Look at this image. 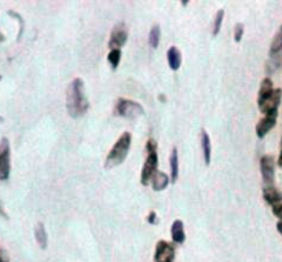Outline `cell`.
<instances>
[{"label":"cell","instance_id":"7a4b0ae2","mask_svg":"<svg viewBox=\"0 0 282 262\" xmlns=\"http://www.w3.org/2000/svg\"><path fill=\"white\" fill-rule=\"evenodd\" d=\"M131 133L124 131L120 136V138L116 141V144L113 145V148H111V151L109 152L107 157H106V170H111L113 167L120 166L121 163L126 160L127 155H128V152H130V148H131Z\"/></svg>","mask_w":282,"mask_h":262},{"label":"cell","instance_id":"d6a6232c","mask_svg":"<svg viewBox=\"0 0 282 262\" xmlns=\"http://www.w3.org/2000/svg\"><path fill=\"white\" fill-rule=\"evenodd\" d=\"M281 145H282V141H281Z\"/></svg>","mask_w":282,"mask_h":262},{"label":"cell","instance_id":"d4e9b609","mask_svg":"<svg viewBox=\"0 0 282 262\" xmlns=\"http://www.w3.org/2000/svg\"><path fill=\"white\" fill-rule=\"evenodd\" d=\"M272 212L277 218H279L282 222V203H278L275 206H272Z\"/></svg>","mask_w":282,"mask_h":262},{"label":"cell","instance_id":"9a60e30c","mask_svg":"<svg viewBox=\"0 0 282 262\" xmlns=\"http://www.w3.org/2000/svg\"><path fill=\"white\" fill-rule=\"evenodd\" d=\"M201 146H202V153H204V161L205 164L209 166L211 163V138H209V134L207 133V130H201Z\"/></svg>","mask_w":282,"mask_h":262},{"label":"cell","instance_id":"7c38bea8","mask_svg":"<svg viewBox=\"0 0 282 262\" xmlns=\"http://www.w3.org/2000/svg\"><path fill=\"white\" fill-rule=\"evenodd\" d=\"M171 236H172V240L177 243V244H182V243H185L186 235H185V227H183V222H182L181 220H175V221L172 222Z\"/></svg>","mask_w":282,"mask_h":262},{"label":"cell","instance_id":"f1b7e54d","mask_svg":"<svg viewBox=\"0 0 282 262\" xmlns=\"http://www.w3.org/2000/svg\"><path fill=\"white\" fill-rule=\"evenodd\" d=\"M277 229H278V232H279L282 235V222L281 221H279L277 224Z\"/></svg>","mask_w":282,"mask_h":262},{"label":"cell","instance_id":"2e32d148","mask_svg":"<svg viewBox=\"0 0 282 262\" xmlns=\"http://www.w3.org/2000/svg\"><path fill=\"white\" fill-rule=\"evenodd\" d=\"M35 237L37 244L40 246V248L45 250L47 248V244H48V237H47V231H45L44 225L39 222L35 227Z\"/></svg>","mask_w":282,"mask_h":262},{"label":"cell","instance_id":"8fae6325","mask_svg":"<svg viewBox=\"0 0 282 262\" xmlns=\"http://www.w3.org/2000/svg\"><path fill=\"white\" fill-rule=\"evenodd\" d=\"M166 58H168V65L172 71H178L182 65V54L178 47L172 46L166 53Z\"/></svg>","mask_w":282,"mask_h":262},{"label":"cell","instance_id":"44dd1931","mask_svg":"<svg viewBox=\"0 0 282 262\" xmlns=\"http://www.w3.org/2000/svg\"><path fill=\"white\" fill-rule=\"evenodd\" d=\"M121 60V50H110L107 54V61L113 69H117V66L120 64Z\"/></svg>","mask_w":282,"mask_h":262},{"label":"cell","instance_id":"603a6c76","mask_svg":"<svg viewBox=\"0 0 282 262\" xmlns=\"http://www.w3.org/2000/svg\"><path fill=\"white\" fill-rule=\"evenodd\" d=\"M242 36H244V25L238 22L237 25L234 26V40L240 43L242 39Z\"/></svg>","mask_w":282,"mask_h":262},{"label":"cell","instance_id":"30bf717a","mask_svg":"<svg viewBox=\"0 0 282 262\" xmlns=\"http://www.w3.org/2000/svg\"><path fill=\"white\" fill-rule=\"evenodd\" d=\"M277 116L278 113H274V115H266L259 120V123L256 124V136L259 138H263V137L267 134L268 131L271 130L272 127L275 126L277 123Z\"/></svg>","mask_w":282,"mask_h":262},{"label":"cell","instance_id":"484cf974","mask_svg":"<svg viewBox=\"0 0 282 262\" xmlns=\"http://www.w3.org/2000/svg\"><path fill=\"white\" fill-rule=\"evenodd\" d=\"M147 222L149 224H151V225H154V224H157V214L154 211L150 212L149 215H147Z\"/></svg>","mask_w":282,"mask_h":262},{"label":"cell","instance_id":"e0dca14e","mask_svg":"<svg viewBox=\"0 0 282 262\" xmlns=\"http://www.w3.org/2000/svg\"><path fill=\"white\" fill-rule=\"evenodd\" d=\"M170 166H171V182L178 181V177H179V159H178V149L174 148L171 152V156H170Z\"/></svg>","mask_w":282,"mask_h":262},{"label":"cell","instance_id":"ffe728a7","mask_svg":"<svg viewBox=\"0 0 282 262\" xmlns=\"http://www.w3.org/2000/svg\"><path fill=\"white\" fill-rule=\"evenodd\" d=\"M282 50V26L278 29V32L274 36V39L271 41V46H270V54H277Z\"/></svg>","mask_w":282,"mask_h":262},{"label":"cell","instance_id":"9c48e42d","mask_svg":"<svg viewBox=\"0 0 282 262\" xmlns=\"http://www.w3.org/2000/svg\"><path fill=\"white\" fill-rule=\"evenodd\" d=\"M260 171H262L263 181L267 184V187H272V182L275 178V163L271 156H262L260 159Z\"/></svg>","mask_w":282,"mask_h":262},{"label":"cell","instance_id":"6da1fadb","mask_svg":"<svg viewBox=\"0 0 282 262\" xmlns=\"http://www.w3.org/2000/svg\"><path fill=\"white\" fill-rule=\"evenodd\" d=\"M90 108L88 100L84 94V83L80 77H76L71 81L66 90V109L72 117L83 116Z\"/></svg>","mask_w":282,"mask_h":262},{"label":"cell","instance_id":"3957f363","mask_svg":"<svg viewBox=\"0 0 282 262\" xmlns=\"http://www.w3.org/2000/svg\"><path fill=\"white\" fill-rule=\"evenodd\" d=\"M158 155H157V142L150 138L146 142V160L145 164L142 167L141 172V182L142 185H147L151 181L153 176L156 174L158 170Z\"/></svg>","mask_w":282,"mask_h":262},{"label":"cell","instance_id":"4316f807","mask_svg":"<svg viewBox=\"0 0 282 262\" xmlns=\"http://www.w3.org/2000/svg\"><path fill=\"white\" fill-rule=\"evenodd\" d=\"M0 217H3V218H9V215L6 214V210H5V207H3V203H2V200H0Z\"/></svg>","mask_w":282,"mask_h":262},{"label":"cell","instance_id":"1f68e13d","mask_svg":"<svg viewBox=\"0 0 282 262\" xmlns=\"http://www.w3.org/2000/svg\"><path fill=\"white\" fill-rule=\"evenodd\" d=\"M0 80H2V75H0Z\"/></svg>","mask_w":282,"mask_h":262},{"label":"cell","instance_id":"4fadbf2b","mask_svg":"<svg viewBox=\"0 0 282 262\" xmlns=\"http://www.w3.org/2000/svg\"><path fill=\"white\" fill-rule=\"evenodd\" d=\"M263 199H264L268 204L275 206V204L282 202V193L278 191L277 188L266 187L264 188V191H263Z\"/></svg>","mask_w":282,"mask_h":262},{"label":"cell","instance_id":"52a82bcc","mask_svg":"<svg viewBox=\"0 0 282 262\" xmlns=\"http://www.w3.org/2000/svg\"><path fill=\"white\" fill-rule=\"evenodd\" d=\"M127 39H128V29H127V25L124 22H120V24H117V25L113 28V30H111L109 47H110L111 50H120L121 47L127 43Z\"/></svg>","mask_w":282,"mask_h":262},{"label":"cell","instance_id":"7402d4cb","mask_svg":"<svg viewBox=\"0 0 282 262\" xmlns=\"http://www.w3.org/2000/svg\"><path fill=\"white\" fill-rule=\"evenodd\" d=\"M223 18H224V10H219L216 17H215V21H213V29H212V35L213 36L219 35L220 28H222Z\"/></svg>","mask_w":282,"mask_h":262},{"label":"cell","instance_id":"f546056e","mask_svg":"<svg viewBox=\"0 0 282 262\" xmlns=\"http://www.w3.org/2000/svg\"><path fill=\"white\" fill-rule=\"evenodd\" d=\"M5 35H3V33H2V32H0V43H3V41H5Z\"/></svg>","mask_w":282,"mask_h":262},{"label":"cell","instance_id":"5b68a950","mask_svg":"<svg viewBox=\"0 0 282 262\" xmlns=\"http://www.w3.org/2000/svg\"><path fill=\"white\" fill-rule=\"evenodd\" d=\"M10 141L6 137H3L0 140V181H7L10 177Z\"/></svg>","mask_w":282,"mask_h":262},{"label":"cell","instance_id":"cb8c5ba5","mask_svg":"<svg viewBox=\"0 0 282 262\" xmlns=\"http://www.w3.org/2000/svg\"><path fill=\"white\" fill-rule=\"evenodd\" d=\"M9 14L11 15V17H14V18H17V20L20 21V33H18V40L21 39V36H22V32H24V25H25V22H24V20L21 18L20 15L17 14V13H14V11H9Z\"/></svg>","mask_w":282,"mask_h":262},{"label":"cell","instance_id":"ba28073f","mask_svg":"<svg viewBox=\"0 0 282 262\" xmlns=\"http://www.w3.org/2000/svg\"><path fill=\"white\" fill-rule=\"evenodd\" d=\"M174 258H175V247L171 243L165 240L157 242L154 262H174Z\"/></svg>","mask_w":282,"mask_h":262},{"label":"cell","instance_id":"d6986e66","mask_svg":"<svg viewBox=\"0 0 282 262\" xmlns=\"http://www.w3.org/2000/svg\"><path fill=\"white\" fill-rule=\"evenodd\" d=\"M160 36H161L160 26L158 25L151 26L150 32H149V45H150L151 49H157V47H158V43H160Z\"/></svg>","mask_w":282,"mask_h":262},{"label":"cell","instance_id":"5bb4252c","mask_svg":"<svg viewBox=\"0 0 282 262\" xmlns=\"http://www.w3.org/2000/svg\"><path fill=\"white\" fill-rule=\"evenodd\" d=\"M168 184H170V178L166 176L165 172H161V171H157L153 178H151V187L156 192H160L162 189H165L168 187Z\"/></svg>","mask_w":282,"mask_h":262},{"label":"cell","instance_id":"277c9868","mask_svg":"<svg viewBox=\"0 0 282 262\" xmlns=\"http://www.w3.org/2000/svg\"><path fill=\"white\" fill-rule=\"evenodd\" d=\"M116 112L117 115L127 117V119H136V117L142 116L145 113L142 105H139L135 101H131V100H126V98H120L117 101Z\"/></svg>","mask_w":282,"mask_h":262},{"label":"cell","instance_id":"4dcf8cb0","mask_svg":"<svg viewBox=\"0 0 282 262\" xmlns=\"http://www.w3.org/2000/svg\"><path fill=\"white\" fill-rule=\"evenodd\" d=\"M2 120H3V117H2V116H0V121H2Z\"/></svg>","mask_w":282,"mask_h":262},{"label":"cell","instance_id":"8992f818","mask_svg":"<svg viewBox=\"0 0 282 262\" xmlns=\"http://www.w3.org/2000/svg\"><path fill=\"white\" fill-rule=\"evenodd\" d=\"M281 89H275L267 98H264L262 101H257L259 111L262 112V113H264V115H274V113H278V106L281 104Z\"/></svg>","mask_w":282,"mask_h":262},{"label":"cell","instance_id":"ac0fdd59","mask_svg":"<svg viewBox=\"0 0 282 262\" xmlns=\"http://www.w3.org/2000/svg\"><path fill=\"white\" fill-rule=\"evenodd\" d=\"M274 89H272V81L271 79H263L262 84H260V90H259V96H257V101H262L264 98H267L271 94Z\"/></svg>","mask_w":282,"mask_h":262},{"label":"cell","instance_id":"83f0119b","mask_svg":"<svg viewBox=\"0 0 282 262\" xmlns=\"http://www.w3.org/2000/svg\"><path fill=\"white\" fill-rule=\"evenodd\" d=\"M278 166L282 168V149H281V153H279V157H278Z\"/></svg>","mask_w":282,"mask_h":262}]
</instances>
